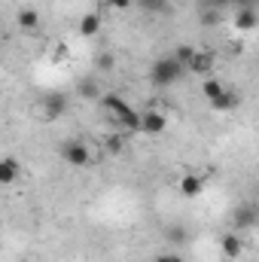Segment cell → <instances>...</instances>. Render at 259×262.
Masks as SVG:
<instances>
[{
    "label": "cell",
    "mask_w": 259,
    "mask_h": 262,
    "mask_svg": "<svg viewBox=\"0 0 259 262\" xmlns=\"http://www.w3.org/2000/svg\"><path fill=\"white\" fill-rule=\"evenodd\" d=\"M79 95H82V98H89V101H101V98H104V95H98V85H95V82H89V79H82V82H79Z\"/></svg>",
    "instance_id": "16"
},
{
    "label": "cell",
    "mask_w": 259,
    "mask_h": 262,
    "mask_svg": "<svg viewBox=\"0 0 259 262\" xmlns=\"http://www.w3.org/2000/svg\"><path fill=\"white\" fill-rule=\"evenodd\" d=\"M235 28H238L241 34H250V31L256 28V12H253L250 6H241V9L235 12Z\"/></svg>",
    "instance_id": "9"
},
{
    "label": "cell",
    "mask_w": 259,
    "mask_h": 262,
    "mask_svg": "<svg viewBox=\"0 0 259 262\" xmlns=\"http://www.w3.org/2000/svg\"><path fill=\"white\" fill-rule=\"evenodd\" d=\"M201 189H204L201 174H186V177H180V192H183L186 198H198Z\"/></svg>",
    "instance_id": "8"
},
{
    "label": "cell",
    "mask_w": 259,
    "mask_h": 262,
    "mask_svg": "<svg viewBox=\"0 0 259 262\" xmlns=\"http://www.w3.org/2000/svg\"><path fill=\"white\" fill-rule=\"evenodd\" d=\"M61 156H64L67 165H73V168H85V165L92 162V152H89V146H85V143H79V140L67 143L64 149H61Z\"/></svg>",
    "instance_id": "3"
},
{
    "label": "cell",
    "mask_w": 259,
    "mask_h": 262,
    "mask_svg": "<svg viewBox=\"0 0 259 262\" xmlns=\"http://www.w3.org/2000/svg\"><path fill=\"white\" fill-rule=\"evenodd\" d=\"M18 162L12 159V156H6V159H0V183L3 186H9V183H15L18 180Z\"/></svg>",
    "instance_id": "10"
},
{
    "label": "cell",
    "mask_w": 259,
    "mask_h": 262,
    "mask_svg": "<svg viewBox=\"0 0 259 262\" xmlns=\"http://www.w3.org/2000/svg\"><path fill=\"white\" fill-rule=\"evenodd\" d=\"M210 107H213V110H217V113H232V110H235V107H238V95H235V92H229V89H226V92H223V95H220V98H217V101H210Z\"/></svg>",
    "instance_id": "12"
},
{
    "label": "cell",
    "mask_w": 259,
    "mask_h": 262,
    "mask_svg": "<svg viewBox=\"0 0 259 262\" xmlns=\"http://www.w3.org/2000/svg\"><path fill=\"white\" fill-rule=\"evenodd\" d=\"M37 25H40L37 9H18V28L21 31H37Z\"/></svg>",
    "instance_id": "14"
},
{
    "label": "cell",
    "mask_w": 259,
    "mask_h": 262,
    "mask_svg": "<svg viewBox=\"0 0 259 262\" xmlns=\"http://www.w3.org/2000/svg\"><path fill=\"white\" fill-rule=\"evenodd\" d=\"M98 104L116 119V125H119L122 131H140V119H143V113H137L125 98H119V95H104Z\"/></svg>",
    "instance_id": "1"
},
{
    "label": "cell",
    "mask_w": 259,
    "mask_h": 262,
    "mask_svg": "<svg viewBox=\"0 0 259 262\" xmlns=\"http://www.w3.org/2000/svg\"><path fill=\"white\" fill-rule=\"evenodd\" d=\"M201 92H204V98H207V101H217V98H220V95L226 92V85H223L220 79H213V76H207V79L201 82Z\"/></svg>",
    "instance_id": "15"
},
{
    "label": "cell",
    "mask_w": 259,
    "mask_h": 262,
    "mask_svg": "<svg viewBox=\"0 0 259 262\" xmlns=\"http://www.w3.org/2000/svg\"><path fill=\"white\" fill-rule=\"evenodd\" d=\"M183 70H186V67L180 64L174 55H162V58H156L153 67H149V82L159 85V89H165V85L177 82V79L183 76Z\"/></svg>",
    "instance_id": "2"
},
{
    "label": "cell",
    "mask_w": 259,
    "mask_h": 262,
    "mask_svg": "<svg viewBox=\"0 0 259 262\" xmlns=\"http://www.w3.org/2000/svg\"><path fill=\"white\" fill-rule=\"evenodd\" d=\"M210 67H213V52H198L195 49V58L189 61V70L192 73H207Z\"/></svg>",
    "instance_id": "13"
},
{
    "label": "cell",
    "mask_w": 259,
    "mask_h": 262,
    "mask_svg": "<svg viewBox=\"0 0 259 262\" xmlns=\"http://www.w3.org/2000/svg\"><path fill=\"white\" fill-rule=\"evenodd\" d=\"M220 247H223V253H226L229 259H238V256L244 253V241H241L235 232H226L223 241H220Z\"/></svg>",
    "instance_id": "7"
},
{
    "label": "cell",
    "mask_w": 259,
    "mask_h": 262,
    "mask_svg": "<svg viewBox=\"0 0 259 262\" xmlns=\"http://www.w3.org/2000/svg\"><path fill=\"white\" fill-rule=\"evenodd\" d=\"M140 6L146 12H165L168 9V0H140Z\"/></svg>",
    "instance_id": "19"
},
{
    "label": "cell",
    "mask_w": 259,
    "mask_h": 262,
    "mask_svg": "<svg viewBox=\"0 0 259 262\" xmlns=\"http://www.w3.org/2000/svg\"><path fill=\"white\" fill-rule=\"evenodd\" d=\"M107 3H110L113 9H119V12H125V9H131V3H134V0H107Z\"/></svg>",
    "instance_id": "21"
},
{
    "label": "cell",
    "mask_w": 259,
    "mask_h": 262,
    "mask_svg": "<svg viewBox=\"0 0 259 262\" xmlns=\"http://www.w3.org/2000/svg\"><path fill=\"white\" fill-rule=\"evenodd\" d=\"M107 149H110V152H122V149H125V134H122V131L110 134V140H107Z\"/></svg>",
    "instance_id": "18"
},
{
    "label": "cell",
    "mask_w": 259,
    "mask_h": 262,
    "mask_svg": "<svg viewBox=\"0 0 259 262\" xmlns=\"http://www.w3.org/2000/svg\"><path fill=\"white\" fill-rule=\"evenodd\" d=\"M153 262H183V259H180L177 253H162V256H156Z\"/></svg>",
    "instance_id": "22"
},
{
    "label": "cell",
    "mask_w": 259,
    "mask_h": 262,
    "mask_svg": "<svg viewBox=\"0 0 259 262\" xmlns=\"http://www.w3.org/2000/svg\"><path fill=\"white\" fill-rule=\"evenodd\" d=\"M43 107H46V116H49V119L61 116V113L67 110V95H61V92H49L46 101H43Z\"/></svg>",
    "instance_id": "6"
},
{
    "label": "cell",
    "mask_w": 259,
    "mask_h": 262,
    "mask_svg": "<svg viewBox=\"0 0 259 262\" xmlns=\"http://www.w3.org/2000/svg\"><path fill=\"white\" fill-rule=\"evenodd\" d=\"M165 128H168V119H165V113H159V110H146V113H143V119H140V131H143V134H149V137H159Z\"/></svg>",
    "instance_id": "5"
},
{
    "label": "cell",
    "mask_w": 259,
    "mask_h": 262,
    "mask_svg": "<svg viewBox=\"0 0 259 262\" xmlns=\"http://www.w3.org/2000/svg\"><path fill=\"white\" fill-rule=\"evenodd\" d=\"M101 31V15L98 12H85L79 18V37H95Z\"/></svg>",
    "instance_id": "11"
},
{
    "label": "cell",
    "mask_w": 259,
    "mask_h": 262,
    "mask_svg": "<svg viewBox=\"0 0 259 262\" xmlns=\"http://www.w3.org/2000/svg\"><path fill=\"white\" fill-rule=\"evenodd\" d=\"M171 55H174V58H177L183 67H189V61L195 58V49H192V46H180V49H174Z\"/></svg>",
    "instance_id": "17"
},
{
    "label": "cell",
    "mask_w": 259,
    "mask_h": 262,
    "mask_svg": "<svg viewBox=\"0 0 259 262\" xmlns=\"http://www.w3.org/2000/svg\"><path fill=\"white\" fill-rule=\"evenodd\" d=\"M232 223H235V229H253V226L259 223V204H256V201L241 204V207L235 210Z\"/></svg>",
    "instance_id": "4"
},
{
    "label": "cell",
    "mask_w": 259,
    "mask_h": 262,
    "mask_svg": "<svg viewBox=\"0 0 259 262\" xmlns=\"http://www.w3.org/2000/svg\"><path fill=\"white\" fill-rule=\"evenodd\" d=\"M98 67H101V70H113V55H107V52L98 55Z\"/></svg>",
    "instance_id": "20"
}]
</instances>
